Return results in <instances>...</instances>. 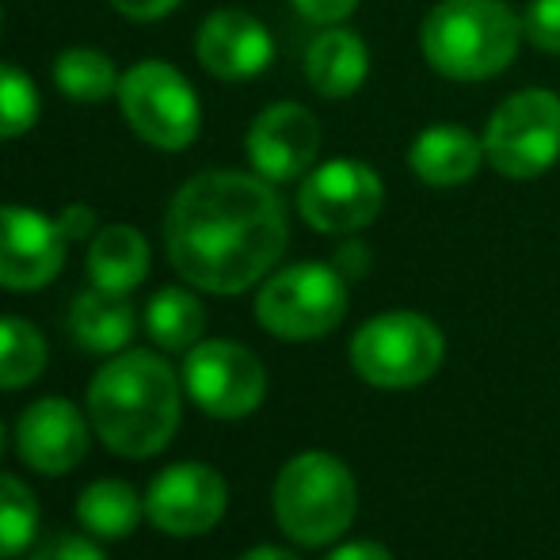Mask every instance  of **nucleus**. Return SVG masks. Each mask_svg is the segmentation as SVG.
I'll return each mask as SVG.
<instances>
[{
    "label": "nucleus",
    "instance_id": "nucleus-1",
    "mask_svg": "<svg viewBox=\"0 0 560 560\" xmlns=\"http://www.w3.org/2000/svg\"><path fill=\"white\" fill-rule=\"evenodd\" d=\"M290 241L275 184L248 172L187 179L164 214L168 264L195 290L233 298L275 271Z\"/></svg>",
    "mask_w": 560,
    "mask_h": 560
},
{
    "label": "nucleus",
    "instance_id": "nucleus-2",
    "mask_svg": "<svg viewBox=\"0 0 560 560\" xmlns=\"http://www.w3.org/2000/svg\"><path fill=\"white\" fill-rule=\"evenodd\" d=\"M179 377L161 354L118 351L89 385V420L112 454L145 462L179 431Z\"/></svg>",
    "mask_w": 560,
    "mask_h": 560
},
{
    "label": "nucleus",
    "instance_id": "nucleus-3",
    "mask_svg": "<svg viewBox=\"0 0 560 560\" xmlns=\"http://www.w3.org/2000/svg\"><path fill=\"white\" fill-rule=\"evenodd\" d=\"M523 15L508 0H439L420 27L428 66L450 81H492L523 46Z\"/></svg>",
    "mask_w": 560,
    "mask_h": 560
},
{
    "label": "nucleus",
    "instance_id": "nucleus-4",
    "mask_svg": "<svg viewBox=\"0 0 560 560\" xmlns=\"http://www.w3.org/2000/svg\"><path fill=\"white\" fill-rule=\"evenodd\" d=\"M271 508L287 538L305 549H320L351 530L359 511V485L336 454L305 450L279 469Z\"/></svg>",
    "mask_w": 560,
    "mask_h": 560
},
{
    "label": "nucleus",
    "instance_id": "nucleus-5",
    "mask_svg": "<svg viewBox=\"0 0 560 560\" xmlns=\"http://www.w3.org/2000/svg\"><path fill=\"white\" fill-rule=\"evenodd\" d=\"M446 359V339L435 320L412 310H393L370 317L351 336V366L374 389H416L439 374Z\"/></svg>",
    "mask_w": 560,
    "mask_h": 560
},
{
    "label": "nucleus",
    "instance_id": "nucleus-6",
    "mask_svg": "<svg viewBox=\"0 0 560 560\" xmlns=\"http://www.w3.org/2000/svg\"><path fill=\"white\" fill-rule=\"evenodd\" d=\"M347 317V279L332 264H294L267 275L256 294V320L264 332L290 343L336 332Z\"/></svg>",
    "mask_w": 560,
    "mask_h": 560
},
{
    "label": "nucleus",
    "instance_id": "nucleus-7",
    "mask_svg": "<svg viewBox=\"0 0 560 560\" xmlns=\"http://www.w3.org/2000/svg\"><path fill=\"white\" fill-rule=\"evenodd\" d=\"M118 107L145 145L179 153L199 138L202 107L191 81L168 61H138L118 81Z\"/></svg>",
    "mask_w": 560,
    "mask_h": 560
},
{
    "label": "nucleus",
    "instance_id": "nucleus-8",
    "mask_svg": "<svg viewBox=\"0 0 560 560\" xmlns=\"http://www.w3.org/2000/svg\"><path fill=\"white\" fill-rule=\"evenodd\" d=\"M485 161L508 179H534L560 161V96L523 89L508 96L480 133Z\"/></svg>",
    "mask_w": 560,
    "mask_h": 560
},
{
    "label": "nucleus",
    "instance_id": "nucleus-9",
    "mask_svg": "<svg viewBox=\"0 0 560 560\" xmlns=\"http://www.w3.org/2000/svg\"><path fill=\"white\" fill-rule=\"evenodd\" d=\"M184 389L214 420H244L267 397V366L236 339H199L184 354Z\"/></svg>",
    "mask_w": 560,
    "mask_h": 560
},
{
    "label": "nucleus",
    "instance_id": "nucleus-10",
    "mask_svg": "<svg viewBox=\"0 0 560 560\" xmlns=\"http://www.w3.org/2000/svg\"><path fill=\"white\" fill-rule=\"evenodd\" d=\"M385 207L382 176L366 161L339 156L313 168L298 187V214L305 225L328 236H347L374 225Z\"/></svg>",
    "mask_w": 560,
    "mask_h": 560
},
{
    "label": "nucleus",
    "instance_id": "nucleus-11",
    "mask_svg": "<svg viewBox=\"0 0 560 560\" xmlns=\"http://www.w3.org/2000/svg\"><path fill=\"white\" fill-rule=\"evenodd\" d=\"M229 485L214 465L179 462L149 480L145 518L168 538H199L222 523Z\"/></svg>",
    "mask_w": 560,
    "mask_h": 560
},
{
    "label": "nucleus",
    "instance_id": "nucleus-12",
    "mask_svg": "<svg viewBox=\"0 0 560 560\" xmlns=\"http://www.w3.org/2000/svg\"><path fill=\"white\" fill-rule=\"evenodd\" d=\"M66 229L31 207H0V287L15 294L50 287L66 267Z\"/></svg>",
    "mask_w": 560,
    "mask_h": 560
},
{
    "label": "nucleus",
    "instance_id": "nucleus-13",
    "mask_svg": "<svg viewBox=\"0 0 560 560\" xmlns=\"http://www.w3.org/2000/svg\"><path fill=\"white\" fill-rule=\"evenodd\" d=\"M92 420L66 397H43L15 420V454L43 477H66L89 457Z\"/></svg>",
    "mask_w": 560,
    "mask_h": 560
},
{
    "label": "nucleus",
    "instance_id": "nucleus-14",
    "mask_svg": "<svg viewBox=\"0 0 560 560\" xmlns=\"http://www.w3.org/2000/svg\"><path fill=\"white\" fill-rule=\"evenodd\" d=\"M244 149L256 176H264L267 184H290L310 176L320 153V122L302 104H275L248 126Z\"/></svg>",
    "mask_w": 560,
    "mask_h": 560
},
{
    "label": "nucleus",
    "instance_id": "nucleus-15",
    "mask_svg": "<svg viewBox=\"0 0 560 560\" xmlns=\"http://www.w3.org/2000/svg\"><path fill=\"white\" fill-rule=\"evenodd\" d=\"M199 66L218 81H252L275 61V38L244 8H218L195 35Z\"/></svg>",
    "mask_w": 560,
    "mask_h": 560
},
{
    "label": "nucleus",
    "instance_id": "nucleus-16",
    "mask_svg": "<svg viewBox=\"0 0 560 560\" xmlns=\"http://www.w3.org/2000/svg\"><path fill=\"white\" fill-rule=\"evenodd\" d=\"M408 164H412L420 184L457 187L477 176V168L485 164V141L457 122H435L416 133L412 149H408Z\"/></svg>",
    "mask_w": 560,
    "mask_h": 560
},
{
    "label": "nucleus",
    "instance_id": "nucleus-17",
    "mask_svg": "<svg viewBox=\"0 0 560 560\" xmlns=\"http://www.w3.org/2000/svg\"><path fill=\"white\" fill-rule=\"evenodd\" d=\"M370 50L359 31L351 27H325L305 50V81L325 100H351L366 84Z\"/></svg>",
    "mask_w": 560,
    "mask_h": 560
},
{
    "label": "nucleus",
    "instance_id": "nucleus-18",
    "mask_svg": "<svg viewBox=\"0 0 560 560\" xmlns=\"http://www.w3.org/2000/svg\"><path fill=\"white\" fill-rule=\"evenodd\" d=\"M138 332V313L130 298L112 294V290H84L69 305V336L81 351L89 354H118L130 347Z\"/></svg>",
    "mask_w": 560,
    "mask_h": 560
},
{
    "label": "nucleus",
    "instance_id": "nucleus-19",
    "mask_svg": "<svg viewBox=\"0 0 560 560\" xmlns=\"http://www.w3.org/2000/svg\"><path fill=\"white\" fill-rule=\"evenodd\" d=\"M92 287L130 294L149 275V241L133 225H104L89 244Z\"/></svg>",
    "mask_w": 560,
    "mask_h": 560
},
{
    "label": "nucleus",
    "instance_id": "nucleus-20",
    "mask_svg": "<svg viewBox=\"0 0 560 560\" xmlns=\"http://www.w3.org/2000/svg\"><path fill=\"white\" fill-rule=\"evenodd\" d=\"M77 518H81L84 534H92V538L122 541L145 518V500H141L130 480L104 477V480H92L77 495Z\"/></svg>",
    "mask_w": 560,
    "mask_h": 560
},
{
    "label": "nucleus",
    "instance_id": "nucleus-21",
    "mask_svg": "<svg viewBox=\"0 0 560 560\" xmlns=\"http://www.w3.org/2000/svg\"><path fill=\"white\" fill-rule=\"evenodd\" d=\"M145 332L161 351H191L207 332V310L184 287H164L145 305Z\"/></svg>",
    "mask_w": 560,
    "mask_h": 560
},
{
    "label": "nucleus",
    "instance_id": "nucleus-22",
    "mask_svg": "<svg viewBox=\"0 0 560 560\" xmlns=\"http://www.w3.org/2000/svg\"><path fill=\"white\" fill-rule=\"evenodd\" d=\"M54 81H58L61 96L73 100V104H104V100L118 96L122 77L115 73V61L104 50L73 46L54 61Z\"/></svg>",
    "mask_w": 560,
    "mask_h": 560
},
{
    "label": "nucleus",
    "instance_id": "nucleus-23",
    "mask_svg": "<svg viewBox=\"0 0 560 560\" xmlns=\"http://www.w3.org/2000/svg\"><path fill=\"white\" fill-rule=\"evenodd\" d=\"M46 370V336L23 317H0V393L27 389Z\"/></svg>",
    "mask_w": 560,
    "mask_h": 560
},
{
    "label": "nucleus",
    "instance_id": "nucleus-24",
    "mask_svg": "<svg viewBox=\"0 0 560 560\" xmlns=\"http://www.w3.org/2000/svg\"><path fill=\"white\" fill-rule=\"evenodd\" d=\"M38 538V500L20 477L0 472V560L20 557Z\"/></svg>",
    "mask_w": 560,
    "mask_h": 560
},
{
    "label": "nucleus",
    "instance_id": "nucleus-25",
    "mask_svg": "<svg viewBox=\"0 0 560 560\" xmlns=\"http://www.w3.org/2000/svg\"><path fill=\"white\" fill-rule=\"evenodd\" d=\"M38 89L23 69L0 61V141L23 138L38 122Z\"/></svg>",
    "mask_w": 560,
    "mask_h": 560
},
{
    "label": "nucleus",
    "instance_id": "nucleus-26",
    "mask_svg": "<svg viewBox=\"0 0 560 560\" xmlns=\"http://www.w3.org/2000/svg\"><path fill=\"white\" fill-rule=\"evenodd\" d=\"M523 35L546 54H560V0H530L523 15Z\"/></svg>",
    "mask_w": 560,
    "mask_h": 560
},
{
    "label": "nucleus",
    "instance_id": "nucleus-27",
    "mask_svg": "<svg viewBox=\"0 0 560 560\" xmlns=\"http://www.w3.org/2000/svg\"><path fill=\"white\" fill-rule=\"evenodd\" d=\"M31 560H107L104 549L92 541V534H73V530H58L46 534L35 549H31Z\"/></svg>",
    "mask_w": 560,
    "mask_h": 560
},
{
    "label": "nucleus",
    "instance_id": "nucleus-28",
    "mask_svg": "<svg viewBox=\"0 0 560 560\" xmlns=\"http://www.w3.org/2000/svg\"><path fill=\"white\" fill-rule=\"evenodd\" d=\"M294 12L310 23H320V27H332V23H343L347 15L359 8V0H290Z\"/></svg>",
    "mask_w": 560,
    "mask_h": 560
},
{
    "label": "nucleus",
    "instance_id": "nucleus-29",
    "mask_svg": "<svg viewBox=\"0 0 560 560\" xmlns=\"http://www.w3.org/2000/svg\"><path fill=\"white\" fill-rule=\"evenodd\" d=\"M115 12H122L126 20H138V23H149V20H161V15L176 12L179 0H112Z\"/></svg>",
    "mask_w": 560,
    "mask_h": 560
},
{
    "label": "nucleus",
    "instance_id": "nucleus-30",
    "mask_svg": "<svg viewBox=\"0 0 560 560\" xmlns=\"http://www.w3.org/2000/svg\"><path fill=\"white\" fill-rule=\"evenodd\" d=\"M325 560H393V553L382 541H343Z\"/></svg>",
    "mask_w": 560,
    "mask_h": 560
},
{
    "label": "nucleus",
    "instance_id": "nucleus-31",
    "mask_svg": "<svg viewBox=\"0 0 560 560\" xmlns=\"http://www.w3.org/2000/svg\"><path fill=\"white\" fill-rule=\"evenodd\" d=\"M336 267H339V275H343V279H362V275H366V267H370L366 244H343V248H339V256H336Z\"/></svg>",
    "mask_w": 560,
    "mask_h": 560
},
{
    "label": "nucleus",
    "instance_id": "nucleus-32",
    "mask_svg": "<svg viewBox=\"0 0 560 560\" xmlns=\"http://www.w3.org/2000/svg\"><path fill=\"white\" fill-rule=\"evenodd\" d=\"M61 229H66L69 241H84V236H96L92 229H96V214H92L89 207H69L66 214L58 218Z\"/></svg>",
    "mask_w": 560,
    "mask_h": 560
},
{
    "label": "nucleus",
    "instance_id": "nucleus-33",
    "mask_svg": "<svg viewBox=\"0 0 560 560\" xmlns=\"http://www.w3.org/2000/svg\"><path fill=\"white\" fill-rule=\"evenodd\" d=\"M236 560H298V553H290L282 546H252L248 553H241Z\"/></svg>",
    "mask_w": 560,
    "mask_h": 560
},
{
    "label": "nucleus",
    "instance_id": "nucleus-34",
    "mask_svg": "<svg viewBox=\"0 0 560 560\" xmlns=\"http://www.w3.org/2000/svg\"><path fill=\"white\" fill-rule=\"evenodd\" d=\"M4 446H8V431H4V423H0V457H4Z\"/></svg>",
    "mask_w": 560,
    "mask_h": 560
},
{
    "label": "nucleus",
    "instance_id": "nucleus-35",
    "mask_svg": "<svg viewBox=\"0 0 560 560\" xmlns=\"http://www.w3.org/2000/svg\"><path fill=\"white\" fill-rule=\"evenodd\" d=\"M0 23H4V12H0Z\"/></svg>",
    "mask_w": 560,
    "mask_h": 560
}]
</instances>
